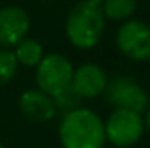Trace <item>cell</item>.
Here are the masks:
<instances>
[{
  "label": "cell",
  "instance_id": "16",
  "mask_svg": "<svg viewBox=\"0 0 150 148\" xmlns=\"http://www.w3.org/2000/svg\"><path fill=\"white\" fill-rule=\"evenodd\" d=\"M40 2H51V0H40Z\"/></svg>",
  "mask_w": 150,
  "mask_h": 148
},
{
  "label": "cell",
  "instance_id": "7",
  "mask_svg": "<svg viewBox=\"0 0 150 148\" xmlns=\"http://www.w3.org/2000/svg\"><path fill=\"white\" fill-rule=\"evenodd\" d=\"M30 16L23 7L5 5L0 9V47L11 49L28 37Z\"/></svg>",
  "mask_w": 150,
  "mask_h": 148
},
{
  "label": "cell",
  "instance_id": "12",
  "mask_svg": "<svg viewBox=\"0 0 150 148\" xmlns=\"http://www.w3.org/2000/svg\"><path fill=\"white\" fill-rule=\"evenodd\" d=\"M18 61L9 49H0V85H7L18 73Z\"/></svg>",
  "mask_w": 150,
  "mask_h": 148
},
{
  "label": "cell",
  "instance_id": "5",
  "mask_svg": "<svg viewBox=\"0 0 150 148\" xmlns=\"http://www.w3.org/2000/svg\"><path fill=\"white\" fill-rule=\"evenodd\" d=\"M115 45L131 61H150V25L138 19L124 21L115 33Z\"/></svg>",
  "mask_w": 150,
  "mask_h": 148
},
{
  "label": "cell",
  "instance_id": "10",
  "mask_svg": "<svg viewBox=\"0 0 150 148\" xmlns=\"http://www.w3.org/2000/svg\"><path fill=\"white\" fill-rule=\"evenodd\" d=\"M14 58L18 61L19 66H26V68H33L40 63V59L44 58V47L37 38H23L19 44L14 45Z\"/></svg>",
  "mask_w": 150,
  "mask_h": 148
},
{
  "label": "cell",
  "instance_id": "1",
  "mask_svg": "<svg viewBox=\"0 0 150 148\" xmlns=\"http://www.w3.org/2000/svg\"><path fill=\"white\" fill-rule=\"evenodd\" d=\"M58 132L63 148H103L107 143L103 118L84 106L63 113Z\"/></svg>",
  "mask_w": 150,
  "mask_h": 148
},
{
  "label": "cell",
  "instance_id": "14",
  "mask_svg": "<svg viewBox=\"0 0 150 148\" xmlns=\"http://www.w3.org/2000/svg\"><path fill=\"white\" fill-rule=\"evenodd\" d=\"M145 113V117H143V124H145V129H149V132H150V105H149V108L143 111Z\"/></svg>",
  "mask_w": 150,
  "mask_h": 148
},
{
  "label": "cell",
  "instance_id": "6",
  "mask_svg": "<svg viewBox=\"0 0 150 148\" xmlns=\"http://www.w3.org/2000/svg\"><path fill=\"white\" fill-rule=\"evenodd\" d=\"M107 99L113 108L138 111L143 115V111L149 108V92L140 85L138 80L127 75H117L107 84Z\"/></svg>",
  "mask_w": 150,
  "mask_h": 148
},
{
  "label": "cell",
  "instance_id": "2",
  "mask_svg": "<svg viewBox=\"0 0 150 148\" xmlns=\"http://www.w3.org/2000/svg\"><path fill=\"white\" fill-rule=\"evenodd\" d=\"M105 23L107 19L101 12L100 4L80 0L67 14L65 33L74 47L80 51H89L101 42L105 33Z\"/></svg>",
  "mask_w": 150,
  "mask_h": 148
},
{
  "label": "cell",
  "instance_id": "13",
  "mask_svg": "<svg viewBox=\"0 0 150 148\" xmlns=\"http://www.w3.org/2000/svg\"><path fill=\"white\" fill-rule=\"evenodd\" d=\"M52 99H54L56 110H58V111H63V113H67V111H72V110H75V108H79V106H80V103H82V99L75 94L70 87H68L67 91H63V92H59V94L52 96Z\"/></svg>",
  "mask_w": 150,
  "mask_h": 148
},
{
  "label": "cell",
  "instance_id": "17",
  "mask_svg": "<svg viewBox=\"0 0 150 148\" xmlns=\"http://www.w3.org/2000/svg\"><path fill=\"white\" fill-rule=\"evenodd\" d=\"M0 148H5V147H4V145H2V143H0Z\"/></svg>",
  "mask_w": 150,
  "mask_h": 148
},
{
  "label": "cell",
  "instance_id": "4",
  "mask_svg": "<svg viewBox=\"0 0 150 148\" xmlns=\"http://www.w3.org/2000/svg\"><path fill=\"white\" fill-rule=\"evenodd\" d=\"M72 75L74 65L68 58H65L59 52H49L44 54V58L37 65L35 82L40 91L47 92L49 96H56L70 87Z\"/></svg>",
  "mask_w": 150,
  "mask_h": 148
},
{
  "label": "cell",
  "instance_id": "9",
  "mask_svg": "<svg viewBox=\"0 0 150 148\" xmlns=\"http://www.w3.org/2000/svg\"><path fill=\"white\" fill-rule=\"evenodd\" d=\"M18 106L21 115L33 122V124H44V122H49L56 117V105H54V99L52 96H49L47 92L40 91V89H28L25 91L21 96H19V101H18Z\"/></svg>",
  "mask_w": 150,
  "mask_h": 148
},
{
  "label": "cell",
  "instance_id": "15",
  "mask_svg": "<svg viewBox=\"0 0 150 148\" xmlns=\"http://www.w3.org/2000/svg\"><path fill=\"white\" fill-rule=\"evenodd\" d=\"M89 2H94V4H100L101 0H89Z\"/></svg>",
  "mask_w": 150,
  "mask_h": 148
},
{
  "label": "cell",
  "instance_id": "11",
  "mask_svg": "<svg viewBox=\"0 0 150 148\" xmlns=\"http://www.w3.org/2000/svg\"><path fill=\"white\" fill-rule=\"evenodd\" d=\"M100 7H101V12H103L105 19L127 21L136 12L138 2L136 0H101Z\"/></svg>",
  "mask_w": 150,
  "mask_h": 148
},
{
  "label": "cell",
  "instance_id": "8",
  "mask_svg": "<svg viewBox=\"0 0 150 148\" xmlns=\"http://www.w3.org/2000/svg\"><path fill=\"white\" fill-rule=\"evenodd\" d=\"M108 77L105 70L96 63H84L74 68L70 89L80 99H94L107 89Z\"/></svg>",
  "mask_w": 150,
  "mask_h": 148
},
{
  "label": "cell",
  "instance_id": "3",
  "mask_svg": "<svg viewBox=\"0 0 150 148\" xmlns=\"http://www.w3.org/2000/svg\"><path fill=\"white\" fill-rule=\"evenodd\" d=\"M103 124L107 143L117 148H129L136 145L145 132L143 115L138 111L113 108Z\"/></svg>",
  "mask_w": 150,
  "mask_h": 148
}]
</instances>
